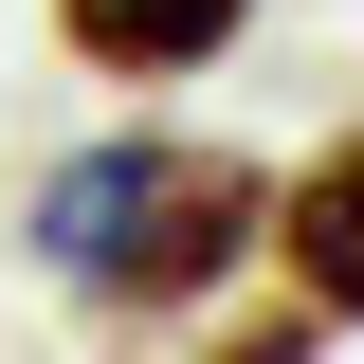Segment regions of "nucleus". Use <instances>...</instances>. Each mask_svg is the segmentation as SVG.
<instances>
[{
  "label": "nucleus",
  "mask_w": 364,
  "mask_h": 364,
  "mask_svg": "<svg viewBox=\"0 0 364 364\" xmlns=\"http://www.w3.org/2000/svg\"><path fill=\"white\" fill-rule=\"evenodd\" d=\"M146 146H164V128H109V146H73V164L37 182V219H18V255H37L73 310H91V273H109V237H128V200H146Z\"/></svg>",
  "instance_id": "obj_4"
},
{
  "label": "nucleus",
  "mask_w": 364,
  "mask_h": 364,
  "mask_svg": "<svg viewBox=\"0 0 364 364\" xmlns=\"http://www.w3.org/2000/svg\"><path fill=\"white\" fill-rule=\"evenodd\" d=\"M255 37V0H55V55L109 91H182V73H219V55Z\"/></svg>",
  "instance_id": "obj_3"
},
{
  "label": "nucleus",
  "mask_w": 364,
  "mask_h": 364,
  "mask_svg": "<svg viewBox=\"0 0 364 364\" xmlns=\"http://www.w3.org/2000/svg\"><path fill=\"white\" fill-rule=\"evenodd\" d=\"M200 364H328V310H310V291H255V310H237Z\"/></svg>",
  "instance_id": "obj_5"
},
{
  "label": "nucleus",
  "mask_w": 364,
  "mask_h": 364,
  "mask_svg": "<svg viewBox=\"0 0 364 364\" xmlns=\"http://www.w3.org/2000/svg\"><path fill=\"white\" fill-rule=\"evenodd\" d=\"M255 255H273V291H310L328 328H364V128H328L310 164L273 182V219H255Z\"/></svg>",
  "instance_id": "obj_2"
},
{
  "label": "nucleus",
  "mask_w": 364,
  "mask_h": 364,
  "mask_svg": "<svg viewBox=\"0 0 364 364\" xmlns=\"http://www.w3.org/2000/svg\"><path fill=\"white\" fill-rule=\"evenodd\" d=\"M255 219H273V182L237 164V146H146V200H128V237H109V273H91V310H219L237 291V255H255Z\"/></svg>",
  "instance_id": "obj_1"
}]
</instances>
